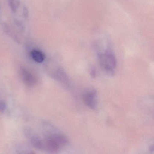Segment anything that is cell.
<instances>
[{
    "instance_id": "cell-7",
    "label": "cell",
    "mask_w": 154,
    "mask_h": 154,
    "mask_svg": "<svg viewBox=\"0 0 154 154\" xmlns=\"http://www.w3.org/2000/svg\"><path fill=\"white\" fill-rule=\"evenodd\" d=\"M10 8L14 13L17 11L19 8L20 6V0H7Z\"/></svg>"
},
{
    "instance_id": "cell-6",
    "label": "cell",
    "mask_w": 154,
    "mask_h": 154,
    "mask_svg": "<svg viewBox=\"0 0 154 154\" xmlns=\"http://www.w3.org/2000/svg\"><path fill=\"white\" fill-rule=\"evenodd\" d=\"M30 55L33 60L38 63H42L45 61V54L42 51L37 49H33L30 52Z\"/></svg>"
},
{
    "instance_id": "cell-1",
    "label": "cell",
    "mask_w": 154,
    "mask_h": 154,
    "mask_svg": "<svg viewBox=\"0 0 154 154\" xmlns=\"http://www.w3.org/2000/svg\"><path fill=\"white\" fill-rule=\"evenodd\" d=\"M99 62L102 68L109 74L113 75L117 66V60L113 53L107 50L99 56Z\"/></svg>"
},
{
    "instance_id": "cell-9",
    "label": "cell",
    "mask_w": 154,
    "mask_h": 154,
    "mask_svg": "<svg viewBox=\"0 0 154 154\" xmlns=\"http://www.w3.org/2000/svg\"><path fill=\"white\" fill-rule=\"evenodd\" d=\"M13 21H14V24H15L16 27L19 30V31H20L21 33L25 32L26 27H25V25L22 21L16 18L14 19Z\"/></svg>"
},
{
    "instance_id": "cell-10",
    "label": "cell",
    "mask_w": 154,
    "mask_h": 154,
    "mask_svg": "<svg viewBox=\"0 0 154 154\" xmlns=\"http://www.w3.org/2000/svg\"><path fill=\"white\" fill-rule=\"evenodd\" d=\"M23 16L26 20H27L29 17V10L26 6H24L23 7Z\"/></svg>"
},
{
    "instance_id": "cell-12",
    "label": "cell",
    "mask_w": 154,
    "mask_h": 154,
    "mask_svg": "<svg viewBox=\"0 0 154 154\" xmlns=\"http://www.w3.org/2000/svg\"><path fill=\"white\" fill-rule=\"evenodd\" d=\"M0 11H1V4H0Z\"/></svg>"
},
{
    "instance_id": "cell-3",
    "label": "cell",
    "mask_w": 154,
    "mask_h": 154,
    "mask_svg": "<svg viewBox=\"0 0 154 154\" xmlns=\"http://www.w3.org/2000/svg\"><path fill=\"white\" fill-rule=\"evenodd\" d=\"M85 103L89 108L95 109L97 107V96L95 90H91L86 92L83 96Z\"/></svg>"
},
{
    "instance_id": "cell-11",
    "label": "cell",
    "mask_w": 154,
    "mask_h": 154,
    "mask_svg": "<svg viewBox=\"0 0 154 154\" xmlns=\"http://www.w3.org/2000/svg\"><path fill=\"white\" fill-rule=\"evenodd\" d=\"M7 109V105L3 102L0 101V112H4Z\"/></svg>"
},
{
    "instance_id": "cell-4",
    "label": "cell",
    "mask_w": 154,
    "mask_h": 154,
    "mask_svg": "<svg viewBox=\"0 0 154 154\" xmlns=\"http://www.w3.org/2000/svg\"><path fill=\"white\" fill-rule=\"evenodd\" d=\"M20 75L24 82L29 86H32L35 84L36 79L35 76L25 68L21 67L20 70Z\"/></svg>"
},
{
    "instance_id": "cell-5",
    "label": "cell",
    "mask_w": 154,
    "mask_h": 154,
    "mask_svg": "<svg viewBox=\"0 0 154 154\" xmlns=\"http://www.w3.org/2000/svg\"><path fill=\"white\" fill-rule=\"evenodd\" d=\"M2 27H3L4 32L7 35L9 36V37L12 38L14 41L17 42L18 44L20 43V39L19 37L16 34L15 31L10 26H9L7 23H3Z\"/></svg>"
},
{
    "instance_id": "cell-8",
    "label": "cell",
    "mask_w": 154,
    "mask_h": 154,
    "mask_svg": "<svg viewBox=\"0 0 154 154\" xmlns=\"http://www.w3.org/2000/svg\"><path fill=\"white\" fill-rule=\"evenodd\" d=\"M31 143L34 147L38 149H44V141L37 137H34L31 139Z\"/></svg>"
},
{
    "instance_id": "cell-2",
    "label": "cell",
    "mask_w": 154,
    "mask_h": 154,
    "mask_svg": "<svg viewBox=\"0 0 154 154\" xmlns=\"http://www.w3.org/2000/svg\"><path fill=\"white\" fill-rule=\"evenodd\" d=\"M67 140L64 136L57 134L46 139L44 141V148L50 152H55L61 147L67 143Z\"/></svg>"
}]
</instances>
